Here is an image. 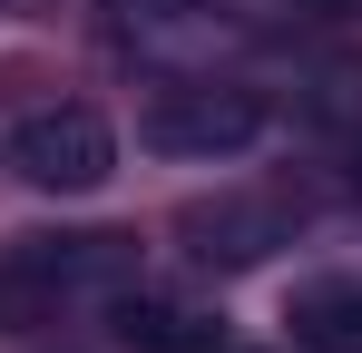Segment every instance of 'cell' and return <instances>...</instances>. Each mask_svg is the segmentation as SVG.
Listing matches in <instances>:
<instances>
[{
    "instance_id": "8992f818",
    "label": "cell",
    "mask_w": 362,
    "mask_h": 353,
    "mask_svg": "<svg viewBox=\"0 0 362 353\" xmlns=\"http://www.w3.org/2000/svg\"><path fill=\"white\" fill-rule=\"evenodd\" d=\"M108 314H118V344H127V353H216V344H226V334H216L196 304H177V294H147V285H127Z\"/></svg>"
},
{
    "instance_id": "7a4b0ae2",
    "label": "cell",
    "mask_w": 362,
    "mask_h": 353,
    "mask_svg": "<svg viewBox=\"0 0 362 353\" xmlns=\"http://www.w3.org/2000/svg\"><path fill=\"white\" fill-rule=\"evenodd\" d=\"M264 138V99L235 89V79H216V69H186L167 79L147 118H137V147L147 157H196V167H216V157H245Z\"/></svg>"
},
{
    "instance_id": "277c9868",
    "label": "cell",
    "mask_w": 362,
    "mask_h": 353,
    "mask_svg": "<svg viewBox=\"0 0 362 353\" xmlns=\"http://www.w3.org/2000/svg\"><path fill=\"white\" fill-rule=\"evenodd\" d=\"M294 226H303L294 196H245V186H235V196H206V206L177 216L186 255H196V265H226V275H235V265H264L274 245H294Z\"/></svg>"
},
{
    "instance_id": "3957f363",
    "label": "cell",
    "mask_w": 362,
    "mask_h": 353,
    "mask_svg": "<svg viewBox=\"0 0 362 353\" xmlns=\"http://www.w3.org/2000/svg\"><path fill=\"white\" fill-rule=\"evenodd\" d=\"M10 176L40 196H88L118 176V128L98 108H30L10 128Z\"/></svg>"
},
{
    "instance_id": "9c48e42d",
    "label": "cell",
    "mask_w": 362,
    "mask_h": 353,
    "mask_svg": "<svg viewBox=\"0 0 362 353\" xmlns=\"http://www.w3.org/2000/svg\"><path fill=\"white\" fill-rule=\"evenodd\" d=\"M353 186H362V138H353Z\"/></svg>"
},
{
    "instance_id": "52a82bcc",
    "label": "cell",
    "mask_w": 362,
    "mask_h": 353,
    "mask_svg": "<svg viewBox=\"0 0 362 353\" xmlns=\"http://www.w3.org/2000/svg\"><path fill=\"white\" fill-rule=\"evenodd\" d=\"M294 353H362V275H313L284 304Z\"/></svg>"
},
{
    "instance_id": "30bf717a",
    "label": "cell",
    "mask_w": 362,
    "mask_h": 353,
    "mask_svg": "<svg viewBox=\"0 0 362 353\" xmlns=\"http://www.w3.org/2000/svg\"><path fill=\"white\" fill-rule=\"evenodd\" d=\"M0 10H10V0H0Z\"/></svg>"
},
{
    "instance_id": "5b68a950",
    "label": "cell",
    "mask_w": 362,
    "mask_h": 353,
    "mask_svg": "<svg viewBox=\"0 0 362 353\" xmlns=\"http://www.w3.org/2000/svg\"><path fill=\"white\" fill-rule=\"evenodd\" d=\"M108 20H118L127 50H147V59H186V69H206L226 40H245V20L226 10V0H108Z\"/></svg>"
},
{
    "instance_id": "6da1fadb",
    "label": "cell",
    "mask_w": 362,
    "mask_h": 353,
    "mask_svg": "<svg viewBox=\"0 0 362 353\" xmlns=\"http://www.w3.org/2000/svg\"><path fill=\"white\" fill-rule=\"evenodd\" d=\"M137 285V235L78 226V235H10L0 245V334H40L78 304H118Z\"/></svg>"
},
{
    "instance_id": "ba28073f",
    "label": "cell",
    "mask_w": 362,
    "mask_h": 353,
    "mask_svg": "<svg viewBox=\"0 0 362 353\" xmlns=\"http://www.w3.org/2000/svg\"><path fill=\"white\" fill-rule=\"evenodd\" d=\"M216 353H255V344H235V334H226V344H216Z\"/></svg>"
}]
</instances>
